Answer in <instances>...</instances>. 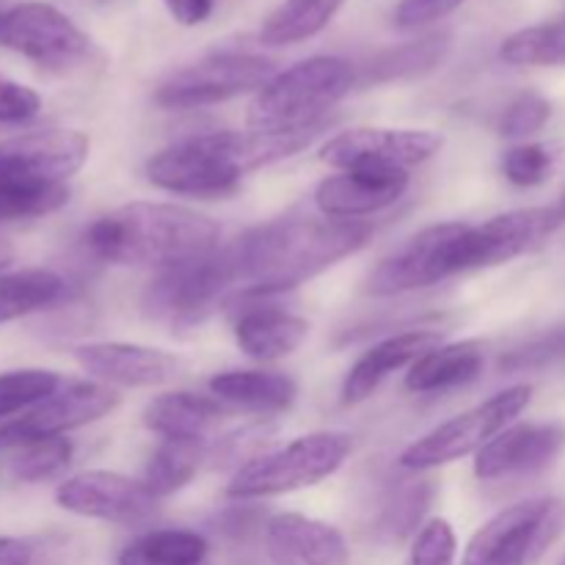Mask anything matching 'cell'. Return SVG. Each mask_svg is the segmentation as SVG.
Masks as SVG:
<instances>
[{"instance_id": "obj_14", "label": "cell", "mask_w": 565, "mask_h": 565, "mask_svg": "<svg viewBox=\"0 0 565 565\" xmlns=\"http://www.w3.org/2000/svg\"><path fill=\"white\" fill-rule=\"evenodd\" d=\"M119 406V392L99 381L70 384L33 406L25 417H17L0 428V450H20L31 441L55 439L66 430L83 428L108 417Z\"/></svg>"}, {"instance_id": "obj_27", "label": "cell", "mask_w": 565, "mask_h": 565, "mask_svg": "<svg viewBox=\"0 0 565 565\" xmlns=\"http://www.w3.org/2000/svg\"><path fill=\"white\" fill-rule=\"evenodd\" d=\"M345 0H281L259 28L265 47H290L318 36L340 14Z\"/></svg>"}, {"instance_id": "obj_12", "label": "cell", "mask_w": 565, "mask_h": 565, "mask_svg": "<svg viewBox=\"0 0 565 565\" xmlns=\"http://www.w3.org/2000/svg\"><path fill=\"white\" fill-rule=\"evenodd\" d=\"M445 138L430 130H386L353 127L320 149V160L340 171H408L441 149Z\"/></svg>"}, {"instance_id": "obj_43", "label": "cell", "mask_w": 565, "mask_h": 565, "mask_svg": "<svg viewBox=\"0 0 565 565\" xmlns=\"http://www.w3.org/2000/svg\"><path fill=\"white\" fill-rule=\"evenodd\" d=\"M163 6L171 14V20L185 28H193L213 17L215 0H163Z\"/></svg>"}, {"instance_id": "obj_40", "label": "cell", "mask_w": 565, "mask_h": 565, "mask_svg": "<svg viewBox=\"0 0 565 565\" xmlns=\"http://www.w3.org/2000/svg\"><path fill=\"white\" fill-rule=\"evenodd\" d=\"M268 445V430L263 428H243L237 434L224 436L215 445V450H207V458H213V467H246L248 461L259 458Z\"/></svg>"}, {"instance_id": "obj_31", "label": "cell", "mask_w": 565, "mask_h": 565, "mask_svg": "<svg viewBox=\"0 0 565 565\" xmlns=\"http://www.w3.org/2000/svg\"><path fill=\"white\" fill-rule=\"evenodd\" d=\"M66 285L47 268H28L0 276V326L47 309L64 298Z\"/></svg>"}, {"instance_id": "obj_9", "label": "cell", "mask_w": 565, "mask_h": 565, "mask_svg": "<svg viewBox=\"0 0 565 565\" xmlns=\"http://www.w3.org/2000/svg\"><path fill=\"white\" fill-rule=\"evenodd\" d=\"M274 75V61L257 53H210L166 77L154 92V103L166 110L204 108L248 92L257 94Z\"/></svg>"}, {"instance_id": "obj_37", "label": "cell", "mask_w": 565, "mask_h": 565, "mask_svg": "<svg viewBox=\"0 0 565 565\" xmlns=\"http://www.w3.org/2000/svg\"><path fill=\"white\" fill-rule=\"evenodd\" d=\"M555 169V152L544 143H522L502 154V174L519 188H535L550 180Z\"/></svg>"}, {"instance_id": "obj_11", "label": "cell", "mask_w": 565, "mask_h": 565, "mask_svg": "<svg viewBox=\"0 0 565 565\" xmlns=\"http://www.w3.org/2000/svg\"><path fill=\"white\" fill-rule=\"evenodd\" d=\"M563 226L555 207H527L494 215L483 224H463L456 243L458 274L511 263L544 246Z\"/></svg>"}, {"instance_id": "obj_4", "label": "cell", "mask_w": 565, "mask_h": 565, "mask_svg": "<svg viewBox=\"0 0 565 565\" xmlns=\"http://www.w3.org/2000/svg\"><path fill=\"white\" fill-rule=\"evenodd\" d=\"M356 83V72L340 55H312L276 72L246 110V125L254 132L287 136L318 130L323 116L345 97Z\"/></svg>"}, {"instance_id": "obj_19", "label": "cell", "mask_w": 565, "mask_h": 565, "mask_svg": "<svg viewBox=\"0 0 565 565\" xmlns=\"http://www.w3.org/2000/svg\"><path fill=\"white\" fill-rule=\"evenodd\" d=\"M408 171H342L320 182L315 204L326 218L362 221L392 207L408 191Z\"/></svg>"}, {"instance_id": "obj_16", "label": "cell", "mask_w": 565, "mask_h": 565, "mask_svg": "<svg viewBox=\"0 0 565 565\" xmlns=\"http://www.w3.org/2000/svg\"><path fill=\"white\" fill-rule=\"evenodd\" d=\"M565 450L563 423L511 425L489 441L475 458V475L480 480L522 478L544 472Z\"/></svg>"}, {"instance_id": "obj_3", "label": "cell", "mask_w": 565, "mask_h": 565, "mask_svg": "<svg viewBox=\"0 0 565 565\" xmlns=\"http://www.w3.org/2000/svg\"><path fill=\"white\" fill-rule=\"evenodd\" d=\"M221 226L180 204L130 202L99 215L86 230L97 259L132 268H171L218 248Z\"/></svg>"}, {"instance_id": "obj_34", "label": "cell", "mask_w": 565, "mask_h": 565, "mask_svg": "<svg viewBox=\"0 0 565 565\" xmlns=\"http://www.w3.org/2000/svg\"><path fill=\"white\" fill-rule=\"evenodd\" d=\"M61 390V379L53 370H11L0 375V419L39 406Z\"/></svg>"}, {"instance_id": "obj_41", "label": "cell", "mask_w": 565, "mask_h": 565, "mask_svg": "<svg viewBox=\"0 0 565 565\" xmlns=\"http://www.w3.org/2000/svg\"><path fill=\"white\" fill-rule=\"evenodd\" d=\"M467 0H397L395 14H392V22H395L401 31H419V28H428L434 22L445 20L452 11H458Z\"/></svg>"}, {"instance_id": "obj_24", "label": "cell", "mask_w": 565, "mask_h": 565, "mask_svg": "<svg viewBox=\"0 0 565 565\" xmlns=\"http://www.w3.org/2000/svg\"><path fill=\"white\" fill-rule=\"evenodd\" d=\"M226 414L224 403L196 392H166L143 408V425L160 439L204 441Z\"/></svg>"}, {"instance_id": "obj_30", "label": "cell", "mask_w": 565, "mask_h": 565, "mask_svg": "<svg viewBox=\"0 0 565 565\" xmlns=\"http://www.w3.org/2000/svg\"><path fill=\"white\" fill-rule=\"evenodd\" d=\"M202 461H207V447L204 441H185V439H163L158 450L149 456L143 467V480L149 494L166 500L185 489L196 478Z\"/></svg>"}, {"instance_id": "obj_39", "label": "cell", "mask_w": 565, "mask_h": 565, "mask_svg": "<svg viewBox=\"0 0 565 565\" xmlns=\"http://www.w3.org/2000/svg\"><path fill=\"white\" fill-rule=\"evenodd\" d=\"M406 565H456V533L450 522L434 519L414 535Z\"/></svg>"}, {"instance_id": "obj_13", "label": "cell", "mask_w": 565, "mask_h": 565, "mask_svg": "<svg viewBox=\"0 0 565 565\" xmlns=\"http://www.w3.org/2000/svg\"><path fill=\"white\" fill-rule=\"evenodd\" d=\"M55 502L66 513L119 524V527H143L160 513V500L149 494L141 480H130L105 469H92L64 480L55 489Z\"/></svg>"}, {"instance_id": "obj_10", "label": "cell", "mask_w": 565, "mask_h": 565, "mask_svg": "<svg viewBox=\"0 0 565 565\" xmlns=\"http://www.w3.org/2000/svg\"><path fill=\"white\" fill-rule=\"evenodd\" d=\"M0 44L50 72L75 70L92 50L81 25L47 0L11 3L0 20Z\"/></svg>"}, {"instance_id": "obj_28", "label": "cell", "mask_w": 565, "mask_h": 565, "mask_svg": "<svg viewBox=\"0 0 565 565\" xmlns=\"http://www.w3.org/2000/svg\"><path fill=\"white\" fill-rule=\"evenodd\" d=\"M450 47L452 33H425V36L414 39V42L397 44V47L384 50V53L375 55L367 64L364 77H367L370 83H392L423 77L428 75V72H434L436 66H441V61L447 58Z\"/></svg>"}, {"instance_id": "obj_21", "label": "cell", "mask_w": 565, "mask_h": 565, "mask_svg": "<svg viewBox=\"0 0 565 565\" xmlns=\"http://www.w3.org/2000/svg\"><path fill=\"white\" fill-rule=\"evenodd\" d=\"M243 309L235 315V342L246 356L259 362H276L290 356L303 345L309 334L307 320L285 312L276 303H265V298H237Z\"/></svg>"}, {"instance_id": "obj_1", "label": "cell", "mask_w": 565, "mask_h": 565, "mask_svg": "<svg viewBox=\"0 0 565 565\" xmlns=\"http://www.w3.org/2000/svg\"><path fill=\"white\" fill-rule=\"evenodd\" d=\"M373 237L367 221L281 215L243 232L235 243L237 279L235 298H274L315 279L340 259L362 252Z\"/></svg>"}, {"instance_id": "obj_23", "label": "cell", "mask_w": 565, "mask_h": 565, "mask_svg": "<svg viewBox=\"0 0 565 565\" xmlns=\"http://www.w3.org/2000/svg\"><path fill=\"white\" fill-rule=\"evenodd\" d=\"M3 147L11 158H17L22 166L53 182L70 180L88 158V138L81 130H70V127L25 132V136L3 141Z\"/></svg>"}, {"instance_id": "obj_7", "label": "cell", "mask_w": 565, "mask_h": 565, "mask_svg": "<svg viewBox=\"0 0 565 565\" xmlns=\"http://www.w3.org/2000/svg\"><path fill=\"white\" fill-rule=\"evenodd\" d=\"M530 397H533L530 386H508L480 406L447 419L439 428L425 434L423 439L408 445L397 458V463L408 472H428V469L445 467V463L461 461L472 452H480L494 436L511 428L513 419L530 406Z\"/></svg>"}, {"instance_id": "obj_45", "label": "cell", "mask_w": 565, "mask_h": 565, "mask_svg": "<svg viewBox=\"0 0 565 565\" xmlns=\"http://www.w3.org/2000/svg\"><path fill=\"white\" fill-rule=\"evenodd\" d=\"M11 259H14V248H11L6 241H0V274H3V270L9 268Z\"/></svg>"}, {"instance_id": "obj_32", "label": "cell", "mask_w": 565, "mask_h": 565, "mask_svg": "<svg viewBox=\"0 0 565 565\" xmlns=\"http://www.w3.org/2000/svg\"><path fill=\"white\" fill-rule=\"evenodd\" d=\"M500 58L511 66H565V14L511 33Z\"/></svg>"}, {"instance_id": "obj_6", "label": "cell", "mask_w": 565, "mask_h": 565, "mask_svg": "<svg viewBox=\"0 0 565 565\" xmlns=\"http://www.w3.org/2000/svg\"><path fill=\"white\" fill-rule=\"evenodd\" d=\"M351 436L342 430H318V434L298 436L279 450L263 452L246 467L232 475L226 497L232 500H265V497L290 494L309 489L320 480L331 478L351 456Z\"/></svg>"}, {"instance_id": "obj_8", "label": "cell", "mask_w": 565, "mask_h": 565, "mask_svg": "<svg viewBox=\"0 0 565 565\" xmlns=\"http://www.w3.org/2000/svg\"><path fill=\"white\" fill-rule=\"evenodd\" d=\"M561 500H524L505 508L469 541L461 565H535L563 533Z\"/></svg>"}, {"instance_id": "obj_26", "label": "cell", "mask_w": 565, "mask_h": 565, "mask_svg": "<svg viewBox=\"0 0 565 565\" xmlns=\"http://www.w3.org/2000/svg\"><path fill=\"white\" fill-rule=\"evenodd\" d=\"M483 364L486 353L478 340L439 345L408 367L406 390L417 392V395L456 390V386H463L478 379L483 373Z\"/></svg>"}, {"instance_id": "obj_38", "label": "cell", "mask_w": 565, "mask_h": 565, "mask_svg": "<svg viewBox=\"0 0 565 565\" xmlns=\"http://www.w3.org/2000/svg\"><path fill=\"white\" fill-rule=\"evenodd\" d=\"M552 116V103L539 92H522L511 105L505 108L500 121V132L511 141L519 138L535 136L539 130H544V125Z\"/></svg>"}, {"instance_id": "obj_48", "label": "cell", "mask_w": 565, "mask_h": 565, "mask_svg": "<svg viewBox=\"0 0 565 565\" xmlns=\"http://www.w3.org/2000/svg\"><path fill=\"white\" fill-rule=\"evenodd\" d=\"M563 565H565V563H563Z\"/></svg>"}, {"instance_id": "obj_20", "label": "cell", "mask_w": 565, "mask_h": 565, "mask_svg": "<svg viewBox=\"0 0 565 565\" xmlns=\"http://www.w3.org/2000/svg\"><path fill=\"white\" fill-rule=\"evenodd\" d=\"M441 345V334L434 329H414L403 334L386 337L384 342L373 345L356 359L342 384V403L356 406L364 403L395 370L412 367L414 362Z\"/></svg>"}, {"instance_id": "obj_22", "label": "cell", "mask_w": 565, "mask_h": 565, "mask_svg": "<svg viewBox=\"0 0 565 565\" xmlns=\"http://www.w3.org/2000/svg\"><path fill=\"white\" fill-rule=\"evenodd\" d=\"M70 202V185L39 177L6 152L0 141V224L42 218Z\"/></svg>"}, {"instance_id": "obj_5", "label": "cell", "mask_w": 565, "mask_h": 565, "mask_svg": "<svg viewBox=\"0 0 565 565\" xmlns=\"http://www.w3.org/2000/svg\"><path fill=\"white\" fill-rule=\"evenodd\" d=\"M241 290L232 246L215 248L204 257L163 268L147 285L141 307L158 323L188 329L215 312L232 292Z\"/></svg>"}, {"instance_id": "obj_2", "label": "cell", "mask_w": 565, "mask_h": 565, "mask_svg": "<svg viewBox=\"0 0 565 565\" xmlns=\"http://www.w3.org/2000/svg\"><path fill=\"white\" fill-rule=\"evenodd\" d=\"M318 132L320 127L287 136L221 130L182 138L147 160V180L160 191L180 196H230L252 171L301 152Z\"/></svg>"}, {"instance_id": "obj_46", "label": "cell", "mask_w": 565, "mask_h": 565, "mask_svg": "<svg viewBox=\"0 0 565 565\" xmlns=\"http://www.w3.org/2000/svg\"><path fill=\"white\" fill-rule=\"evenodd\" d=\"M552 207H555L557 218H561L563 224H565V193H563V196H561V202H557V204H552Z\"/></svg>"}, {"instance_id": "obj_29", "label": "cell", "mask_w": 565, "mask_h": 565, "mask_svg": "<svg viewBox=\"0 0 565 565\" xmlns=\"http://www.w3.org/2000/svg\"><path fill=\"white\" fill-rule=\"evenodd\" d=\"M210 544L193 530H149L121 550L119 565H207Z\"/></svg>"}, {"instance_id": "obj_18", "label": "cell", "mask_w": 565, "mask_h": 565, "mask_svg": "<svg viewBox=\"0 0 565 565\" xmlns=\"http://www.w3.org/2000/svg\"><path fill=\"white\" fill-rule=\"evenodd\" d=\"M265 550L274 565H351V550L340 530L303 513L270 516Z\"/></svg>"}, {"instance_id": "obj_25", "label": "cell", "mask_w": 565, "mask_h": 565, "mask_svg": "<svg viewBox=\"0 0 565 565\" xmlns=\"http://www.w3.org/2000/svg\"><path fill=\"white\" fill-rule=\"evenodd\" d=\"M210 395L241 412L279 414L296 403L298 386L290 375L274 370H230L210 379Z\"/></svg>"}, {"instance_id": "obj_17", "label": "cell", "mask_w": 565, "mask_h": 565, "mask_svg": "<svg viewBox=\"0 0 565 565\" xmlns=\"http://www.w3.org/2000/svg\"><path fill=\"white\" fill-rule=\"evenodd\" d=\"M75 362L105 386L152 390L180 375L182 362L160 348L132 345V342H86L72 351Z\"/></svg>"}, {"instance_id": "obj_47", "label": "cell", "mask_w": 565, "mask_h": 565, "mask_svg": "<svg viewBox=\"0 0 565 565\" xmlns=\"http://www.w3.org/2000/svg\"><path fill=\"white\" fill-rule=\"evenodd\" d=\"M9 9H11V0H0V20H3V14Z\"/></svg>"}, {"instance_id": "obj_15", "label": "cell", "mask_w": 565, "mask_h": 565, "mask_svg": "<svg viewBox=\"0 0 565 565\" xmlns=\"http://www.w3.org/2000/svg\"><path fill=\"white\" fill-rule=\"evenodd\" d=\"M461 230V221H447V224H434L417 232L401 252L386 257L370 274L364 290L379 298L401 296V292L439 285L456 276V243Z\"/></svg>"}, {"instance_id": "obj_35", "label": "cell", "mask_w": 565, "mask_h": 565, "mask_svg": "<svg viewBox=\"0 0 565 565\" xmlns=\"http://www.w3.org/2000/svg\"><path fill=\"white\" fill-rule=\"evenodd\" d=\"M72 456H75V447L64 436L31 441V445L17 450L14 463H11V475L17 480H22V483H42V480H50L58 472H64L70 467Z\"/></svg>"}, {"instance_id": "obj_42", "label": "cell", "mask_w": 565, "mask_h": 565, "mask_svg": "<svg viewBox=\"0 0 565 565\" xmlns=\"http://www.w3.org/2000/svg\"><path fill=\"white\" fill-rule=\"evenodd\" d=\"M42 110V97L31 86L0 75V125H25Z\"/></svg>"}, {"instance_id": "obj_44", "label": "cell", "mask_w": 565, "mask_h": 565, "mask_svg": "<svg viewBox=\"0 0 565 565\" xmlns=\"http://www.w3.org/2000/svg\"><path fill=\"white\" fill-rule=\"evenodd\" d=\"M33 546L22 539H0V565H31Z\"/></svg>"}, {"instance_id": "obj_33", "label": "cell", "mask_w": 565, "mask_h": 565, "mask_svg": "<svg viewBox=\"0 0 565 565\" xmlns=\"http://www.w3.org/2000/svg\"><path fill=\"white\" fill-rule=\"evenodd\" d=\"M436 486L430 480L423 483H412L406 489L397 491L395 497L386 500V505L381 508V516L375 522V535H379L384 544H403L406 539L417 535L419 522L428 513L430 502H434Z\"/></svg>"}, {"instance_id": "obj_36", "label": "cell", "mask_w": 565, "mask_h": 565, "mask_svg": "<svg viewBox=\"0 0 565 565\" xmlns=\"http://www.w3.org/2000/svg\"><path fill=\"white\" fill-rule=\"evenodd\" d=\"M557 364H565V323L530 337L527 342L500 359V370L508 375L539 373V370L557 367Z\"/></svg>"}]
</instances>
